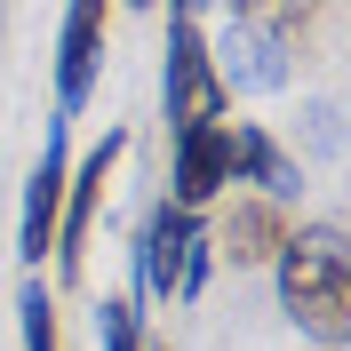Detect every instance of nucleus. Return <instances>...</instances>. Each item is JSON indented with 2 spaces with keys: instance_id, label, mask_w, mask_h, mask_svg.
Wrapping results in <instances>:
<instances>
[{
  "instance_id": "6",
  "label": "nucleus",
  "mask_w": 351,
  "mask_h": 351,
  "mask_svg": "<svg viewBox=\"0 0 351 351\" xmlns=\"http://www.w3.org/2000/svg\"><path fill=\"white\" fill-rule=\"evenodd\" d=\"M120 152H128V136L112 128L104 144H96V152H88L80 168L64 176V208H56V247H48L64 280H80V240H88V216H96V199H104V184H112V160H120Z\"/></svg>"
},
{
  "instance_id": "9",
  "label": "nucleus",
  "mask_w": 351,
  "mask_h": 351,
  "mask_svg": "<svg viewBox=\"0 0 351 351\" xmlns=\"http://www.w3.org/2000/svg\"><path fill=\"white\" fill-rule=\"evenodd\" d=\"M232 184H256V192H263V208H280V199H295V192H304V168L287 160V144H280L271 128L240 120V128H232Z\"/></svg>"
},
{
  "instance_id": "12",
  "label": "nucleus",
  "mask_w": 351,
  "mask_h": 351,
  "mask_svg": "<svg viewBox=\"0 0 351 351\" xmlns=\"http://www.w3.org/2000/svg\"><path fill=\"white\" fill-rule=\"evenodd\" d=\"M96 335H104V351H144L136 304H96Z\"/></svg>"
},
{
  "instance_id": "10",
  "label": "nucleus",
  "mask_w": 351,
  "mask_h": 351,
  "mask_svg": "<svg viewBox=\"0 0 351 351\" xmlns=\"http://www.w3.org/2000/svg\"><path fill=\"white\" fill-rule=\"evenodd\" d=\"M287 240V223L280 208H263V199H247V208H232V232H223V256L232 263H271Z\"/></svg>"
},
{
  "instance_id": "3",
  "label": "nucleus",
  "mask_w": 351,
  "mask_h": 351,
  "mask_svg": "<svg viewBox=\"0 0 351 351\" xmlns=\"http://www.w3.org/2000/svg\"><path fill=\"white\" fill-rule=\"evenodd\" d=\"M160 104H168V144L176 136H199V128H223V96L216 64H208V40H199V8H176L168 16V80H160Z\"/></svg>"
},
{
  "instance_id": "5",
  "label": "nucleus",
  "mask_w": 351,
  "mask_h": 351,
  "mask_svg": "<svg viewBox=\"0 0 351 351\" xmlns=\"http://www.w3.org/2000/svg\"><path fill=\"white\" fill-rule=\"evenodd\" d=\"M64 128H72V120H48L40 168L24 176V216H16V256H24V271H40V263H48V247H56V208H64V176H72Z\"/></svg>"
},
{
  "instance_id": "11",
  "label": "nucleus",
  "mask_w": 351,
  "mask_h": 351,
  "mask_svg": "<svg viewBox=\"0 0 351 351\" xmlns=\"http://www.w3.org/2000/svg\"><path fill=\"white\" fill-rule=\"evenodd\" d=\"M16 328H24V351H56V295L40 287V271H24L16 287Z\"/></svg>"
},
{
  "instance_id": "7",
  "label": "nucleus",
  "mask_w": 351,
  "mask_h": 351,
  "mask_svg": "<svg viewBox=\"0 0 351 351\" xmlns=\"http://www.w3.org/2000/svg\"><path fill=\"white\" fill-rule=\"evenodd\" d=\"M223 184H232V120H223V128H199V136H176V152H168V208L199 216L208 199H223Z\"/></svg>"
},
{
  "instance_id": "1",
  "label": "nucleus",
  "mask_w": 351,
  "mask_h": 351,
  "mask_svg": "<svg viewBox=\"0 0 351 351\" xmlns=\"http://www.w3.org/2000/svg\"><path fill=\"white\" fill-rule=\"evenodd\" d=\"M271 271H280V304L287 319L311 335V343H343L351 335V256H343V223H304V232H287L280 256H271Z\"/></svg>"
},
{
  "instance_id": "8",
  "label": "nucleus",
  "mask_w": 351,
  "mask_h": 351,
  "mask_svg": "<svg viewBox=\"0 0 351 351\" xmlns=\"http://www.w3.org/2000/svg\"><path fill=\"white\" fill-rule=\"evenodd\" d=\"M96 56H104V8H64L56 32V120H80L88 88H96Z\"/></svg>"
},
{
  "instance_id": "4",
  "label": "nucleus",
  "mask_w": 351,
  "mask_h": 351,
  "mask_svg": "<svg viewBox=\"0 0 351 351\" xmlns=\"http://www.w3.org/2000/svg\"><path fill=\"white\" fill-rule=\"evenodd\" d=\"M287 32L295 24L287 16H263V8H232L223 16V40L208 48V64H216L223 96L240 88V96H271V88H287Z\"/></svg>"
},
{
  "instance_id": "2",
  "label": "nucleus",
  "mask_w": 351,
  "mask_h": 351,
  "mask_svg": "<svg viewBox=\"0 0 351 351\" xmlns=\"http://www.w3.org/2000/svg\"><path fill=\"white\" fill-rule=\"evenodd\" d=\"M208 263H216L208 223L160 199L152 216H144V240H136V295L144 304H192L199 287H208Z\"/></svg>"
}]
</instances>
